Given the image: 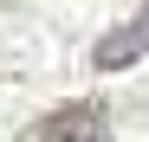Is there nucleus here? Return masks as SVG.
Masks as SVG:
<instances>
[{"mask_svg":"<svg viewBox=\"0 0 149 142\" xmlns=\"http://www.w3.org/2000/svg\"><path fill=\"white\" fill-rule=\"evenodd\" d=\"M136 58H149V0L123 19V26H110L104 39L91 45V65H97V71H130Z\"/></svg>","mask_w":149,"mask_h":142,"instance_id":"nucleus-2","label":"nucleus"},{"mask_svg":"<svg viewBox=\"0 0 149 142\" xmlns=\"http://www.w3.org/2000/svg\"><path fill=\"white\" fill-rule=\"evenodd\" d=\"M19 142H110V116H104V103L78 97V103L45 110V116H39V123L19 136Z\"/></svg>","mask_w":149,"mask_h":142,"instance_id":"nucleus-1","label":"nucleus"}]
</instances>
